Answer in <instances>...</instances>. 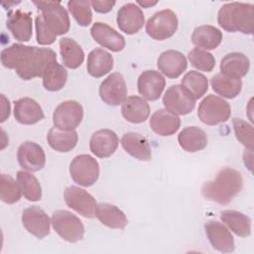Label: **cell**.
<instances>
[{"label": "cell", "instance_id": "1", "mask_svg": "<svg viewBox=\"0 0 254 254\" xmlns=\"http://www.w3.org/2000/svg\"><path fill=\"white\" fill-rule=\"evenodd\" d=\"M1 63L13 68L24 80L43 76L46 70L57 63V54L49 48H38L13 44L1 52Z\"/></svg>", "mask_w": 254, "mask_h": 254}, {"label": "cell", "instance_id": "2", "mask_svg": "<svg viewBox=\"0 0 254 254\" xmlns=\"http://www.w3.org/2000/svg\"><path fill=\"white\" fill-rule=\"evenodd\" d=\"M243 187L242 175L239 171L225 167L221 169L212 181L201 187L202 196L218 204H228L240 192Z\"/></svg>", "mask_w": 254, "mask_h": 254}, {"label": "cell", "instance_id": "3", "mask_svg": "<svg viewBox=\"0 0 254 254\" xmlns=\"http://www.w3.org/2000/svg\"><path fill=\"white\" fill-rule=\"evenodd\" d=\"M217 22L227 32L252 35L254 31V5L241 2L226 3L218 11Z\"/></svg>", "mask_w": 254, "mask_h": 254}, {"label": "cell", "instance_id": "4", "mask_svg": "<svg viewBox=\"0 0 254 254\" xmlns=\"http://www.w3.org/2000/svg\"><path fill=\"white\" fill-rule=\"evenodd\" d=\"M34 5L42 12L40 14L44 25L55 37L68 32L70 21L66 10L59 1H34Z\"/></svg>", "mask_w": 254, "mask_h": 254}, {"label": "cell", "instance_id": "5", "mask_svg": "<svg viewBox=\"0 0 254 254\" xmlns=\"http://www.w3.org/2000/svg\"><path fill=\"white\" fill-rule=\"evenodd\" d=\"M51 223L55 231L67 242H77L83 238L84 226L82 221L73 213L59 209L53 212Z\"/></svg>", "mask_w": 254, "mask_h": 254}, {"label": "cell", "instance_id": "6", "mask_svg": "<svg viewBox=\"0 0 254 254\" xmlns=\"http://www.w3.org/2000/svg\"><path fill=\"white\" fill-rule=\"evenodd\" d=\"M231 115V107L223 98L209 94L198 105L197 116L206 125H217L226 122Z\"/></svg>", "mask_w": 254, "mask_h": 254}, {"label": "cell", "instance_id": "7", "mask_svg": "<svg viewBox=\"0 0 254 254\" xmlns=\"http://www.w3.org/2000/svg\"><path fill=\"white\" fill-rule=\"evenodd\" d=\"M69 175L79 186L90 187L97 182L99 177L98 162L90 155H77L69 164Z\"/></svg>", "mask_w": 254, "mask_h": 254}, {"label": "cell", "instance_id": "8", "mask_svg": "<svg viewBox=\"0 0 254 254\" xmlns=\"http://www.w3.org/2000/svg\"><path fill=\"white\" fill-rule=\"evenodd\" d=\"M178 24V18L174 11L170 9L161 10L147 21L146 33L154 40L164 41L175 35Z\"/></svg>", "mask_w": 254, "mask_h": 254}, {"label": "cell", "instance_id": "9", "mask_svg": "<svg viewBox=\"0 0 254 254\" xmlns=\"http://www.w3.org/2000/svg\"><path fill=\"white\" fill-rule=\"evenodd\" d=\"M83 119V108L75 100L60 103L53 113L54 126L61 130H74Z\"/></svg>", "mask_w": 254, "mask_h": 254}, {"label": "cell", "instance_id": "10", "mask_svg": "<svg viewBox=\"0 0 254 254\" xmlns=\"http://www.w3.org/2000/svg\"><path fill=\"white\" fill-rule=\"evenodd\" d=\"M163 104L167 110L177 114L186 115L195 106L194 97L182 85H171L163 96Z\"/></svg>", "mask_w": 254, "mask_h": 254}, {"label": "cell", "instance_id": "11", "mask_svg": "<svg viewBox=\"0 0 254 254\" xmlns=\"http://www.w3.org/2000/svg\"><path fill=\"white\" fill-rule=\"evenodd\" d=\"M64 198L66 205L80 215L87 218L95 217L97 202L85 190L75 186H69L64 190Z\"/></svg>", "mask_w": 254, "mask_h": 254}, {"label": "cell", "instance_id": "12", "mask_svg": "<svg viewBox=\"0 0 254 254\" xmlns=\"http://www.w3.org/2000/svg\"><path fill=\"white\" fill-rule=\"evenodd\" d=\"M127 95V86L123 75L119 72L109 74L99 86V96L107 105L121 104Z\"/></svg>", "mask_w": 254, "mask_h": 254}, {"label": "cell", "instance_id": "13", "mask_svg": "<svg viewBox=\"0 0 254 254\" xmlns=\"http://www.w3.org/2000/svg\"><path fill=\"white\" fill-rule=\"evenodd\" d=\"M22 223L29 233L39 239L50 234L51 220L48 214L37 205L29 206L23 210Z\"/></svg>", "mask_w": 254, "mask_h": 254}, {"label": "cell", "instance_id": "14", "mask_svg": "<svg viewBox=\"0 0 254 254\" xmlns=\"http://www.w3.org/2000/svg\"><path fill=\"white\" fill-rule=\"evenodd\" d=\"M17 159L21 168L30 172H38L46 165L44 149L32 141H26L19 146Z\"/></svg>", "mask_w": 254, "mask_h": 254}, {"label": "cell", "instance_id": "15", "mask_svg": "<svg viewBox=\"0 0 254 254\" xmlns=\"http://www.w3.org/2000/svg\"><path fill=\"white\" fill-rule=\"evenodd\" d=\"M116 22L122 32L127 35H133L143 28L145 17L137 4L127 3L118 10Z\"/></svg>", "mask_w": 254, "mask_h": 254}, {"label": "cell", "instance_id": "16", "mask_svg": "<svg viewBox=\"0 0 254 254\" xmlns=\"http://www.w3.org/2000/svg\"><path fill=\"white\" fill-rule=\"evenodd\" d=\"M90 34L97 44L111 52L122 51L126 44L125 38L105 23L95 22L90 28Z\"/></svg>", "mask_w": 254, "mask_h": 254}, {"label": "cell", "instance_id": "17", "mask_svg": "<svg viewBox=\"0 0 254 254\" xmlns=\"http://www.w3.org/2000/svg\"><path fill=\"white\" fill-rule=\"evenodd\" d=\"M6 25L17 41H30L33 32V20L29 12H25L20 9L9 11Z\"/></svg>", "mask_w": 254, "mask_h": 254}, {"label": "cell", "instance_id": "18", "mask_svg": "<svg viewBox=\"0 0 254 254\" xmlns=\"http://www.w3.org/2000/svg\"><path fill=\"white\" fill-rule=\"evenodd\" d=\"M119 139L116 133L110 129L95 131L89 141V149L98 158H108L117 150Z\"/></svg>", "mask_w": 254, "mask_h": 254}, {"label": "cell", "instance_id": "19", "mask_svg": "<svg viewBox=\"0 0 254 254\" xmlns=\"http://www.w3.org/2000/svg\"><path fill=\"white\" fill-rule=\"evenodd\" d=\"M166 80L161 72L157 70H145L138 77V91L149 101L159 99L165 88Z\"/></svg>", "mask_w": 254, "mask_h": 254}, {"label": "cell", "instance_id": "20", "mask_svg": "<svg viewBox=\"0 0 254 254\" xmlns=\"http://www.w3.org/2000/svg\"><path fill=\"white\" fill-rule=\"evenodd\" d=\"M204 230L211 246L219 252L230 253L234 250V239L230 231L218 221H208Z\"/></svg>", "mask_w": 254, "mask_h": 254}, {"label": "cell", "instance_id": "21", "mask_svg": "<svg viewBox=\"0 0 254 254\" xmlns=\"http://www.w3.org/2000/svg\"><path fill=\"white\" fill-rule=\"evenodd\" d=\"M157 66L167 77L177 78L187 69L188 62L181 52L168 50L159 56Z\"/></svg>", "mask_w": 254, "mask_h": 254}, {"label": "cell", "instance_id": "22", "mask_svg": "<svg viewBox=\"0 0 254 254\" xmlns=\"http://www.w3.org/2000/svg\"><path fill=\"white\" fill-rule=\"evenodd\" d=\"M14 117L21 124L33 125L44 119L45 114L35 99L23 97L14 102Z\"/></svg>", "mask_w": 254, "mask_h": 254}, {"label": "cell", "instance_id": "23", "mask_svg": "<svg viewBox=\"0 0 254 254\" xmlns=\"http://www.w3.org/2000/svg\"><path fill=\"white\" fill-rule=\"evenodd\" d=\"M149 124L156 134L160 136H171L179 130L181 119L177 114L167 109H159L152 114Z\"/></svg>", "mask_w": 254, "mask_h": 254}, {"label": "cell", "instance_id": "24", "mask_svg": "<svg viewBox=\"0 0 254 254\" xmlns=\"http://www.w3.org/2000/svg\"><path fill=\"white\" fill-rule=\"evenodd\" d=\"M121 113L128 122L138 124L148 119L150 115V106L142 97L131 95L126 97L122 102Z\"/></svg>", "mask_w": 254, "mask_h": 254}, {"label": "cell", "instance_id": "25", "mask_svg": "<svg viewBox=\"0 0 254 254\" xmlns=\"http://www.w3.org/2000/svg\"><path fill=\"white\" fill-rule=\"evenodd\" d=\"M123 149L132 157L140 161H150L152 158L151 147L148 140L136 132H127L121 138Z\"/></svg>", "mask_w": 254, "mask_h": 254}, {"label": "cell", "instance_id": "26", "mask_svg": "<svg viewBox=\"0 0 254 254\" xmlns=\"http://www.w3.org/2000/svg\"><path fill=\"white\" fill-rule=\"evenodd\" d=\"M219 67L220 73L232 78H241L247 74L250 62L242 53H230L223 57Z\"/></svg>", "mask_w": 254, "mask_h": 254}, {"label": "cell", "instance_id": "27", "mask_svg": "<svg viewBox=\"0 0 254 254\" xmlns=\"http://www.w3.org/2000/svg\"><path fill=\"white\" fill-rule=\"evenodd\" d=\"M178 142L183 150L194 153L203 150L207 145L206 133L196 126H188L184 128L179 136Z\"/></svg>", "mask_w": 254, "mask_h": 254}, {"label": "cell", "instance_id": "28", "mask_svg": "<svg viewBox=\"0 0 254 254\" xmlns=\"http://www.w3.org/2000/svg\"><path fill=\"white\" fill-rule=\"evenodd\" d=\"M113 57L103 49L96 48L87 56L86 68L88 73L93 77H101L111 71L113 68Z\"/></svg>", "mask_w": 254, "mask_h": 254}, {"label": "cell", "instance_id": "29", "mask_svg": "<svg viewBox=\"0 0 254 254\" xmlns=\"http://www.w3.org/2000/svg\"><path fill=\"white\" fill-rule=\"evenodd\" d=\"M95 216L103 225L113 229H123L128 223L125 213L117 206L107 202L97 203Z\"/></svg>", "mask_w": 254, "mask_h": 254}, {"label": "cell", "instance_id": "30", "mask_svg": "<svg viewBox=\"0 0 254 254\" xmlns=\"http://www.w3.org/2000/svg\"><path fill=\"white\" fill-rule=\"evenodd\" d=\"M222 41V33L214 26L202 25L196 27L191 35V42L199 49L214 50Z\"/></svg>", "mask_w": 254, "mask_h": 254}, {"label": "cell", "instance_id": "31", "mask_svg": "<svg viewBox=\"0 0 254 254\" xmlns=\"http://www.w3.org/2000/svg\"><path fill=\"white\" fill-rule=\"evenodd\" d=\"M47 140L49 145L56 151L66 153L71 151L77 144L78 135L75 130H61L57 127L50 129Z\"/></svg>", "mask_w": 254, "mask_h": 254}, {"label": "cell", "instance_id": "32", "mask_svg": "<svg viewBox=\"0 0 254 254\" xmlns=\"http://www.w3.org/2000/svg\"><path fill=\"white\" fill-rule=\"evenodd\" d=\"M60 53L63 64L71 69L79 67L84 61L82 48L71 38H62L60 40Z\"/></svg>", "mask_w": 254, "mask_h": 254}, {"label": "cell", "instance_id": "33", "mask_svg": "<svg viewBox=\"0 0 254 254\" xmlns=\"http://www.w3.org/2000/svg\"><path fill=\"white\" fill-rule=\"evenodd\" d=\"M221 221L240 237H247L251 234V218L237 210H223L220 212Z\"/></svg>", "mask_w": 254, "mask_h": 254}, {"label": "cell", "instance_id": "34", "mask_svg": "<svg viewBox=\"0 0 254 254\" xmlns=\"http://www.w3.org/2000/svg\"><path fill=\"white\" fill-rule=\"evenodd\" d=\"M212 89L222 97L232 99L241 91L242 81L240 78H232L222 73H217L210 79Z\"/></svg>", "mask_w": 254, "mask_h": 254}, {"label": "cell", "instance_id": "35", "mask_svg": "<svg viewBox=\"0 0 254 254\" xmlns=\"http://www.w3.org/2000/svg\"><path fill=\"white\" fill-rule=\"evenodd\" d=\"M17 182L20 186L24 197L29 201H38L42 197V187L38 179L31 173L19 171Z\"/></svg>", "mask_w": 254, "mask_h": 254}, {"label": "cell", "instance_id": "36", "mask_svg": "<svg viewBox=\"0 0 254 254\" xmlns=\"http://www.w3.org/2000/svg\"><path fill=\"white\" fill-rule=\"evenodd\" d=\"M182 86L186 88L196 100L206 93L208 89V80L204 74L195 70H190L184 75L182 79Z\"/></svg>", "mask_w": 254, "mask_h": 254}, {"label": "cell", "instance_id": "37", "mask_svg": "<svg viewBox=\"0 0 254 254\" xmlns=\"http://www.w3.org/2000/svg\"><path fill=\"white\" fill-rule=\"evenodd\" d=\"M67 71L58 62L53 64L43 75V85L49 91L61 90L66 83Z\"/></svg>", "mask_w": 254, "mask_h": 254}, {"label": "cell", "instance_id": "38", "mask_svg": "<svg viewBox=\"0 0 254 254\" xmlns=\"http://www.w3.org/2000/svg\"><path fill=\"white\" fill-rule=\"evenodd\" d=\"M22 190L18 182L7 174L1 175L0 183V198L3 202L12 204L17 202L22 195Z\"/></svg>", "mask_w": 254, "mask_h": 254}, {"label": "cell", "instance_id": "39", "mask_svg": "<svg viewBox=\"0 0 254 254\" xmlns=\"http://www.w3.org/2000/svg\"><path fill=\"white\" fill-rule=\"evenodd\" d=\"M90 6V2L86 0H70L67 2L68 11L81 27H87L91 24L92 13Z\"/></svg>", "mask_w": 254, "mask_h": 254}, {"label": "cell", "instance_id": "40", "mask_svg": "<svg viewBox=\"0 0 254 254\" xmlns=\"http://www.w3.org/2000/svg\"><path fill=\"white\" fill-rule=\"evenodd\" d=\"M190 64L198 70L210 72L215 66L214 57L207 51L199 48H194L188 54Z\"/></svg>", "mask_w": 254, "mask_h": 254}, {"label": "cell", "instance_id": "41", "mask_svg": "<svg viewBox=\"0 0 254 254\" xmlns=\"http://www.w3.org/2000/svg\"><path fill=\"white\" fill-rule=\"evenodd\" d=\"M232 124L236 139L247 149L253 150L254 132L252 125L240 118H233Z\"/></svg>", "mask_w": 254, "mask_h": 254}, {"label": "cell", "instance_id": "42", "mask_svg": "<svg viewBox=\"0 0 254 254\" xmlns=\"http://www.w3.org/2000/svg\"><path fill=\"white\" fill-rule=\"evenodd\" d=\"M35 24H36V38H37L38 44L43 45V46L52 45L56 41L57 37H55L54 35H52L50 33V31L44 25L43 20L40 15H38L36 17Z\"/></svg>", "mask_w": 254, "mask_h": 254}, {"label": "cell", "instance_id": "43", "mask_svg": "<svg viewBox=\"0 0 254 254\" xmlns=\"http://www.w3.org/2000/svg\"><path fill=\"white\" fill-rule=\"evenodd\" d=\"M115 3V1H90V5L94 9V11L98 13H108L112 10Z\"/></svg>", "mask_w": 254, "mask_h": 254}, {"label": "cell", "instance_id": "44", "mask_svg": "<svg viewBox=\"0 0 254 254\" xmlns=\"http://www.w3.org/2000/svg\"><path fill=\"white\" fill-rule=\"evenodd\" d=\"M1 98H2V101H3V104H2L3 112H2L1 122H4L6 120V118L9 117V115H10V103H9V100H7L3 94L1 95Z\"/></svg>", "mask_w": 254, "mask_h": 254}, {"label": "cell", "instance_id": "45", "mask_svg": "<svg viewBox=\"0 0 254 254\" xmlns=\"http://www.w3.org/2000/svg\"><path fill=\"white\" fill-rule=\"evenodd\" d=\"M137 4H139L140 6L144 7V8H149L151 6H154L157 4V1L151 2V1H137Z\"/></svg>", "mask_w": 254, "mask_h": 254}]
</instances>
